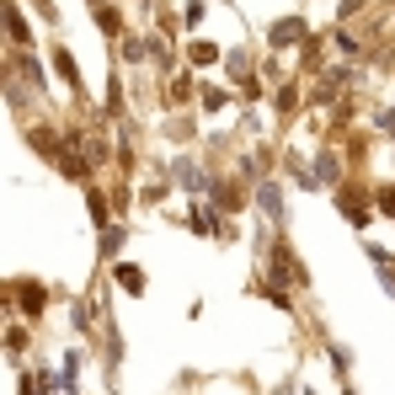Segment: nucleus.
Masks as SVG:
<instances>
[{"instance_id": "f257e3e1", "label": "nucleus", "mask_w": 395, "mask_h": 395, "mask_svg": "<svg viewBox=\"0 0 395 395\" xmlns=\"http://www.w3.org/2000/svg\"><path fill=\"white\" fill-rule=\"evenodd\" d=\"M118 278H123V289H134V294H139V283H144V278H139V267H123Z\"/></svg>"}]
</instances>
